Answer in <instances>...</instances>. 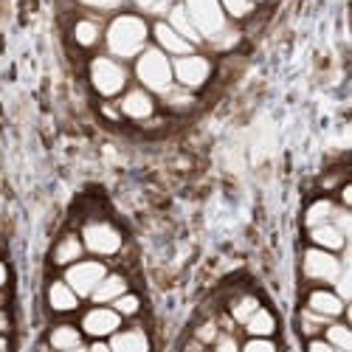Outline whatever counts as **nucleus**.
I'll return each instance as SVG.
<instances>
[{"label":"nucleus","instance_id":"nucleus-31","mask_svg":"<svg viewBox=\"0 0 352 352\" xmlns=\"http://www.w3.org/2000/svg\"><path fill=\"white\" fill-rule=\"evenodd\" d=\"M209 349H217V352H237V349H240V338H237V333L220 330V336L214 338V344H212Z\"/></svg>","mask_w":352,"mask_h":352},{"label":"nucleus","instance_id":"nucleus-12","mask_svg":"<svg viewBox=\"0 0 352 352\" xmlns=\"http://www.w3.org/2000/svg\"><path fill=\"white\" fill-rule=\"evenodd\" d=\"M305 307H310L318 316H324L327 321L349 316V302H344L338 296L333 285H310L307 296H305Z\"/></svg>","mask_w":352,"mask_h":352},{"label":"nucleus","instance_id":"nucleus-16","mask_svg":"<svg viewBox=\"0 0 352 352\" xmlns=\"http://www.w3.org/2000/svg\"><path fill=\"white\" fill-rule=\"evenodd\" d=\"M107 341H110V352H150L153 349V338L146 333V327L133 324V321H124Z\"/></svg>","mask_w":352,"mask_h":352},{"label":"nucleus","instance_id":"nucleus-11","mask_svg":"<svg viewBox=\"0 0 352 352\" xmlns=\"http://www.w3.org/2000/svg\"><path fill=\"white\" fill-rule=\"evenodd\" d=\"M45 307L54 318H71V316H79L85 302L79 299V293L63 276H54L45 285Z\"/></svg>","mask_w":352,"mask_h":352},{"label":"nucleus","instance_id":"nucleus-2","mask_svg":"<svg viewBox=\"0 0 352 352\" xmlns=\"http://www.w3.org/2000/svg\"><path fill=\"white\" fill-rule=\"evenodd\" d=\"M150 20L138 12H116L104 23V51L122 63H133L150 45Z\"/></svg>","mask_w":352,"mask_h":352},{"label":"nucleus","instance_id":"nucleus-15","mask_svg":"<svg viewBox=\"0 0 352 352\" xmlns=\"http://www.w3.org/2000/svg\"><path fill=\"white\" fill-rule=\"evenodd\" d=\"M150 40H153V45L155 48H161L166 56H184V54H192V51H197L184 34H178L175 28L166 23V20H155V23H150Z\"/></svg>","mask_w":352,"mask_h":352},{"label":"nucleus","instance_id":"nucleus-22","mask_svg":"<svg viewBox=\"0 0 352 352\" xmlns=\"http://www.w3.org/2000/svg\"><path fill=\"white\" fill-rule=\"evenodd\" d=\"M158 104L166 113H189L197 104V94L186 91V87H181V85H172L164 96H158Z\"/></svg>","mask_w":352,"mask_h":352},{"label":"nucleus","instance_id":"nucleus-38","mask_svg":"<svg viewBox=\"0 0 352 352\" xmlns=\"http://www.w3.org/2000/svg\"><path fill=\"white\" fill-rule=\"evenodd\" d=\"M254 3H256V6H259V3H268V0H254Z\"/></svg>","mask_w":352,"mask_h":352},{"label":"nucleus","instance_id":"nucleus-4","mask_svg":"<svg viewBox=\"0 0 352 352\" xmlns=\"http://www.w3.org/2000/svg\"><path fill=\"white\" fill-rule=\"evenodd\" d=\"M133 71V82L141 85L144 91H150L153 96H164L169 87L175 85V74H172V56H166L161 48H155L153 43L146 45L135 60L130 63Z\"/></svg>","mask_w":352,"mask_h":352},{"label":"nucleus","instance_id":"nucleus-25","mask_svg":"<svg viewBox=\"0 0 352 352\" xmlns=\"http://www.w3.org/2000/svg\"><path fill=\"white\" fill-rule=\"evenodd\" d=\"M166 23H169L178 34H184L195 48L203 45V40H200V34H197V28L192 25V20H189V14H186V9H184L181 3H175V6H172V12L166 14Z\"/></svg>","mask_w":352,"mask_h":352},{"label":"nucleus","instance_id":"nucleus-27","mask_svg":"<svg viewBox=\"0 0 352 352\" xmlns=\"http://www.w3.org/2000/svg\"><path fill=\"white\" fill-rule=\"evenodd\" d=\"M296 321H299V333H302L305 338L321 336V330H324V324H327V318L318 316V313H313L310 307H302L299 316H296Z\"/></svg>","mask_w":352,"mask_h":352},{"label":"nucleus","instance_id":"nucleus-6","mask_svg":"<svg viewBox=\"0 0 352 352\" xmlns=\"http://www.w3.org/2000/svg\"><path fill=\"white\" fill-rule=\"evenodd\" d=\"M172 74H175V85L186 87L192 94H200L214 76V60L203 51H192L184 56H175L172 60Z\"/></svg>","mask_w":352,"mask_h":352},{"label":"nucleus","instance_id":"nucleus-7","mask_svg":"<svg viewBox=\"0 0 352 352\" xmlns=\"http://www.w3.org/2000/svg\"><path fill=\"white\" fill-rule=\"evenodd\" d=\"M344 271V259L336 251H324V248H305L302 254V279L307 285H333Z\"/></svg>","mask_w":352,"mask_h":352},{"label":"nucleus","instance_id":"nucleus-28","mask_svg":"<svg viewBox=\"0 0 352 352\" xmlns=\"http://www.w3.org/2000/svg\"><path fill=\"white\" fill-rule=\"evenodd\" d=\"M220 6H223V12L228 14L231 23H243L256 12L254 0H220Z\"/></svg>","mask_w":352,"mask_h":352},{"label":"nucleus","instance_id":"nucleus-1","mask_svg":"<svg viewBox=\"0 0 352 352\" xmlns=\"http://www.w3.org/2000/svg\"><path fill=\"white\" fill-rule=\"evenodd\" d=\"M181 6L186 9L192 25L197 28L203 45L223 54L240 43V28L237 23L228 20L220 0H181Z\"/></svg>","mask_w":352,"mask_h":352},{"label":"nucleus","instance_id":"nucleus-29","mask_svg":"<svg viewBox=\"0 0 352 352\" xmlns=\"http://www.w3.org/2000/svg\"><path fill=\"white\" fill-rule=\"evenodd\" d=\"M217 336H220V324H217V318H214V316H212V318H203L200 324L192 330V338H197V341H200L203 346H206V349L214 344V338H217Z\"/></svg>","mask_w":352,"mask_h":352},{"label":"nucleus","instance_id":"nucleus-26","mask_svg":"<svg viewBox=\"0 0 352 352\" xmlns=\"http://www.w3.org/2000/svg\"><path fill=\"white\" fill-rule=\"evenodd\" d=\"M110 307H113L116 313H119L124 321H135V318L141 316V310H144V302H141L138 293L130 287L127 293H122L119 299H113V302H110Z\"/></svg>","mask_w":352,"mask_h":352},{"label":"nucleus","instance_id":"nucleus-19","mask_svg":"<svg viewBox=\"0 0 352 352\" xmlns=\"http://www.w3.org/2000/svg\"><path fill=\"white\" fill-rule=\"evenodd\" d=\"M127 290H130L127 274H122V271H107L104 279L96 285V290L91 293V299H87V302H94V305H110L113 299H119L122 293H127Z\"/></svg>","mask_w":352,"mask_h":352},{"label":"nucleus","instance_id":"nucleus-13","mask_svg":"<svg viewBox=\"0 0 352 352\" xmlns=\"http://www.w3.org/2000/svg\"><path fill=\"white\" fill-rule=\"evenodd\" d=\"M45 346L56 349V352H85L87 338L79 327V321L71 318H56L45 333Z\"/></svg>","mask_w":352,"mask_h":352},{"label":"nucleus","instance_id":"nucleus-33","mask_svg":"<svg viewBox=\"0 0 352 352\" xmlns=\"http://www.w3.org/2000/svg\"><path fill=\"white\" fill-rule=\"evenodd\" d=\"M344 181H349V178H346V172L324 175V178H321V189H324V192H330V195H336V189H338V186H341Z\"/></svg>","mask_w":352,"mask_h":352},{"label":"nucleus","instance_id":"nucleus-30","mask_svg":"<svg viewBox=\"0 0 352 352\" xmlns=\"http://www.w3.org/2000/svg\"><path fill=\"white\" fill-rule=\"evenodd\" d=\"M243 352H276L279 344L274 336H245V341H240Z\"/></svg>","mask_w":352,"mask_h":352},{"label":"nucleus","instance_id":"nucleus-18","mask_svg":"<svg viewBox=\"0 0 352 352\" xmlns=\"http://www.w3.org/2000/svg\"><path fill=\"white\" fill-rule=\"evenodd\" d=\"M85 254L87 251H85V243L79 237V231H68V234H63V237L54 243V248H51V265L63 271V268L74 265L76 259H82Z\"/></svg>","mask_w":352,"mask_h":352},{"label":"nucleus","instance_id":"nucleus-3","mask_svg":"<svg viewBox=\"0 0 352 352\" xmlns=\"http://www.w3.org/2000/svg\"><path fill=\"white\" fill-rule=\"evenodd\" d=\"M87 82H91V91L99 99H119L133 85L130 63L116 60L107 51H96L87 60Z\"/></svg>","mask_w":352,"mask_h":352},{"label":"nucleus","instance_id":"nucleus-32","mask_svg":"<svg viewBox=\"0 0 352 352\" xmlns=\"http://www.w3.org/2000/svg\"><path fill=\"white\" fill-rule=\"evenodd\" d=\"M85 6V12H96V14H104V12H116L122 6V0H79Z\"/></svg>","mask_w":352,"mask_h":352},{"label":"nucleus","instance_id":"nucleus-20","mask_svg":"<svg viewBox=\"0 0 352 352\" xmlns=\"http://www.w3.org/2000/svg\"><path fill=\"white\" fill-rule=\"evenodd\" d=\"M243 333L245 336H276V330H279V321H276V316H274V310L271 307H265V305H259L245 321H243Z\"/></svg>","mask_w":352,"mask_h":352},{"label":"nucleus","instance_id":"nucleus-14","mask_svg":"<svg viewBox=\"0 0 352 352\" xmlns=\"http://www.w3.org/2000/svg\"><path fill=\"white\" fill-rule=\"evenodd\" d=\"M104 17L96 12H82L71 25V40L82 51H96L104 43Z\"/></svg>","mask_w":352,"mask_h":352},{"label":"nucleus","instance_id":"nucleus-34","mask_svg":"<svg viewBox=\"0 0 352 352\" xmlns=\"http://www.w3.org/2000/svg\"><path fill=\"white\" fill-rule=\"evenodd\" d=\"M336 195H338V200H336L338 206H344V209L352 206V184H349V181H344V184L336 189Z\"/></svg>","mask_w":352,"mask_h":352},{"label":"nucleus","instance_id":"nucleus-36","mask_svg":"<svg viewBox=\"0 0 352 352\" xmlns=\"http://www.w3.org/2000/svg\"><path fill=\"white\" fill-rule=\"evenodd\" d=\"M6 285H9V265L0 259V287H6Z\"/></svg>","mask_w":352,"mask_h":352},{"label":"nucleus","instance_id":"nucleus-9","mask_svg":"<svg viewBox=\"0 0 352 352\" xmlns=\"http://www.w3.org/2000/svg\"><path fill=\"white\" fill-rule=\"evenodd\" d=\"M116 104H119V113H122V119L124 122H133V124H144V122H150L153 116H158V96H153L150 91H144L141 85H130L127 91L116 99Z\"/></svg>","mask_w":352,"mask_h":352},{"label":"nucleus","instance_id":"nucleus-8","mask_svg":"<svg viewBox=\"0 0 352 352\" xmlns=\"http://www.w3.org/2000/svg\"><path fill=\"white\" fill-rule=\"evenodd\" d=\"M110 271V265H107V259H99V256H91V254H85L82 259H76L74 265H68V268H63V279L79 293V299L82 302H87L91 299V293L96 290V285L104 279V274Z\"/></svg>","mask_w":352,"mask_h":352},{"label":"nucleus","instance_id":"nucleus-17","mask_svg":"<svg viewBox=\"0 0 352 352\" xmlns=\"http://www.w3.org/2000/svg\"><path fill=\"white\" fill-rule=\"evenodd\" d=\"M307 240H310V245H316V248L344 254V251H346L349 234H346L344 228H338L336 220H327V223H318V226L307 228Z\"/></svg>","mask_w":352,"mask_h":352},{"label":"nucleus","instance_id":"nucleus-35","mask_svg":"<svg viewBox=\"0 0 352 352\" xmlns=\"http://www.w3.org/2000/svg\"><path fill=\"white\" fill-rule=\"evenodd\" d=\"M12 330V318L6 313V307H0V333H9Z\"/></svg>","mask_w":352,"mask_h":352},{"label":"nucleus","instance_id":"nucleus-24","mask_svg":"<svg viewBox=\"0 0 352 352\" xmlns=\"http://www.w3.org/2000/svg\"><path fill=\"white\" fill-rule=\"evenodd\" d=\"M262 302H259V296H256V293H251V290H240L237 293V296H234V299H228V305H226V313L234 318V321H237V327L243 324V321L259 307Z\"/></svg>","mask_w":352,"mask_h":352},{"label":"nucleus","instance_id":"nucleus-10","mask_svg":"<svg viewBox=\"0 0 352 352\" xmlns=\"http://www.w3.org/2000/svg\"><path fill=\"white\" fill-rule=\"evenodd\" d=\"M79 327L85 333V338H110L116 330L124 324V318L116 313L110 305H87L79 310Z\"/></svg>","mask_w":352,"mask_h":352},{"label":"nucleus","instance_id":"nucleus-5","mask_svg":"<svg viewBox=\"0 0 352 352\" xmlns=\"http://www.w3.org/2000/svg\"><path fill=\"white\" fill-rule=\"evenodd\" d=\"M85 251L99 259H113L124 251V231L107 217H87L79 228Z\"/></svg>","mask_w":352,"mask_h":352},{"label":"nucleus","instance_id":"nucleus-21","mask_svg":"<svg viewBox=\"0 0 352 352\" xmlns=\"http://www.w3.org/2000/svg\"><path fill=\"white\" fill-rule=\"evenodd\" d=\"M338 209H341V206L336 203L333 195H318V197H313V200L307 203V209H305V228H313V226H318V223L333 220Z\"/></svg>","mask_w":352,"mask_h":352},{"label":"nucleus","instance_id":"nucleus-23","mask_svg":"<svg viewBox=\"0 0 352 352\" xmlns=\"http://www.w3.org/2000/svg\"><path fill=\"white\" fill-rule=\"evenodd\" d=\"M321 336L330 341V346H333L336 352H349V349H352V327H349L346 316L327 321L324 330H321Z\"/></svg>","mask_w":352,"mask_h":352},{"label":"nucleus","instance_id":"nucleus-37","mask_svg":"<svg viewBox=\"0 0 352 352\" xmlns=\"http://www.w3.org/2000/svg\"><path fill=\"white\" fill-rule=\"evenodd\" d=\"M0 307H9V290L0 287Z\"/></svg>","mask_w":352,"mask_h":352}]
</instances>
